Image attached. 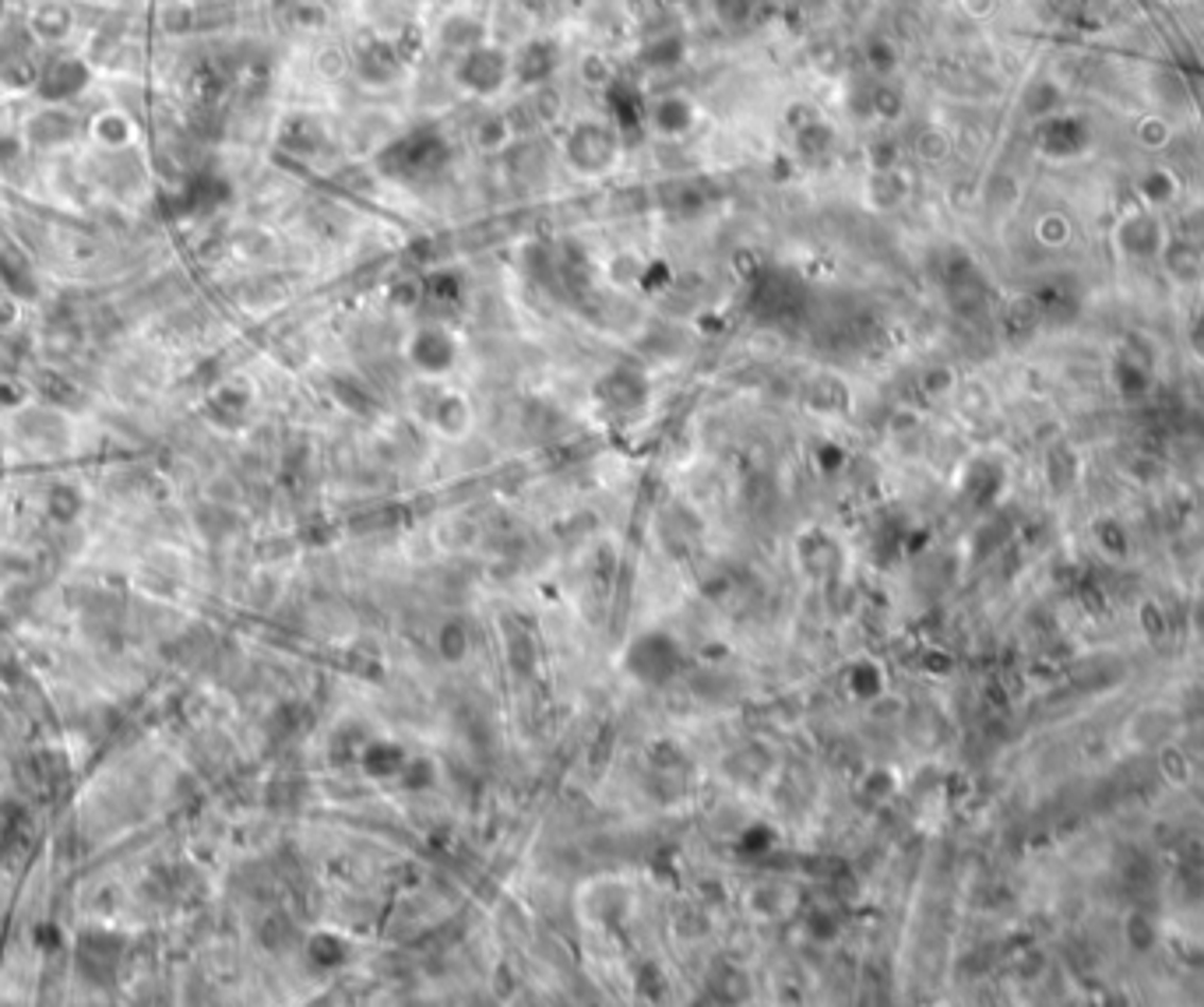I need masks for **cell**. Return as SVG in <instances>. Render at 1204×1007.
<instances>
[{"mask_svg":"<svg viewBox=\"0 0 1204 1007\" xmlns=\"http://www.w3.org/2000/svg\"><path fill=\"white\" fill-rule=\"evenodd\" d=\"M451 162V141L437 124H419L388 141L378 152V173L395 183H419L444 173Z\"/></svg>","mask_w":1204,"mask_h":1007,"instance_id":"obj_1","label":"cell"},{"mask_svg":"<svg viewBox=\"0 0 1204 1007\" xmlns=\"http://www.w3.org/2000/svg\"><path fill=\"white\" fill-rule=\"evenodd\" d=\"M624 141L616 135L613 124H603V120H581V124L571 127L568 141H563V159L574 173L581 177H599L616 162L621 156Z\"/></svg>","mask_w":1204,"mask_h":1007,"instance_id":"obj_2","label":"cell"},{"mask_svg":"<svg viewBox=\"0 0 1204 1007\" xmlns=\"http://www.w3.org/2000/svg\"><path fill=\"white\" fill-rule=\"evenodd\" d=\"M455 78L466 92L479 95V100H490V95L501 92L507 78H511V53L504 47H493V42H479V47L458 53Z\"/></svg>","mask_w":1204,"mask_h":1007,"instance_id":"obj_3","label":"cell"},{"mask_svg":"<svg viewBox=\"0 0 1204 1007\" xmlns=\"http://www.w3.org/2000/svg\"><path fill=\"white\" fill-rule=\"evenodd\" d=\"M603 100L610 106L613 127L624 145H642L648 130V100L642 85L634 78H624V74H613V78L603 85Z\"/></svg>","mask_w":1204,"mask_h":1007,"instance_id":"obj_4","label":"cell"},{"mask_svg":"<svg viewBox=\"0 0 1204 1007\" xmlns=\"http://www.w3.org/2000/svg\"><path fill=\"white\" fill-rule=\"evenodd\" d=\"M680 666H683V655L669 634H642V638L627 649V673L651 687L677 676Z\"/></svg>","mask_w":1204,"mask_h":1007,"instance_id":"obj_5","label":"cell"},{"mask_svg":"<svg viewBox=\"0 0 1204 1007\" xmlns=\"http://www.w3.org/2000/svg\"><path fill=\"white\" fill-rule=\"evenodd\" d=\"M88 78H92V71H88V64L82 57L57 53V57L47 64V71L36 78V95L39 103L47 106H71L88 89Z\"/></svg>","mask_w":1204,"mask_h":1007,"instance_id":"obj_6","label":"cell"},{"mask_svg":"<svg viewBox=\"0 0 1204 1007\" xmlns=\"http://www.w3.org/2000/svg\"><path fill=\"white\" fill-rule=\"evenodd\" d=\"M408 359H413L416 370H423V374H444V370L455 367L458 359V342L451 338L444 328H419L413 335V342H408Z\"/></svg>","mask_w":1204,"mask_h":1007,"instance_id":"obj_7","label":"cell"},{"mask_svg":"<svg viewBox=\"0 0 1204 1007\" xmlns=\"http://www.w3.org/2000/svg\"><path fill=\"white\" fill-rule=\"evenodd\" d=\"M560 68V47L554 39H525L511 53V74L522 85H546Z\"/></svg>","mask_w":1204,"mask_h":1007,"instance_id":"obj_8","label":"cell"},{"mask_svg":"<svg viewBox=\"0 0 1204 1007\" xmlns=\"http://www.w3.org/2000/svg\"><path fill=\"white\" fill-rule=\"evenodd\" d=\"M402 68H405V57L399 53V47H395V42H388V39L363 42L360 53H356V74L367 85H378V89L399 82Z\"/></svg>","mask_w":1204,"mask_h":1007,"instance_id":"obj_9","label":"cell"},{"mask_svg":"<svg viewBox=\"0 0 1204 1007\" xmlns=\"http://www.w3.org/2000/svg\"><path fill=\"white\" fill-rule=\"evenodd\" d=\"M82 130H85V124L71 113L68 106H47V103H42L39 113L29 120L25 135H29V141H36V145H64V141L78 138Z\"/></svg>","mask_w":1204,"mask_h":1007,"instance_id":"obj_10","label":"cell"},{"mask_svg":"<svg viewBox=\"0 0 1204 1007\" xmlns=\"http://www.w3.org/2000/svg\"><path fill=\"white\" fill-rule=\"evenodd\" d=\"M595 395L616 412H634L642 409L648 399V381L642 374H634V370H610V374L599 381Z\"/></svg>","mask_w":1204,"mask_h":1007,"instance_id":"obj_11","label":"cell"},{"mask_svg":"<svg viewBox=\"0 0 1204 1007\" xmlns=\"http://www.w3.org/2000/svg\"><path fill=\"white\" fill-rule=\"evenodd\" d=\"M85 130H88V138L103 148H127V145H135V138H138L135 120H130V113H124V109H99V113L85 124Z\"/></svg>","mask_w":1204,"mask_h":1007,"instance_id":"obj_12","label":"cell"},{"mask_svg":"<svg viewBox=\"0 0 1204 1007\" xmlns=\"http://www.w3.org/2000/svg\"><path fill=\"white\" fill-rule=\"evenodd\" d=\"M648 124L662 138H683L694 127V103L687 95H662L648 106Z\"/></svg>","mask_w":1204,"mask_h":1007,"instance_id":"obj_13","label":"cell"},{"mask_svg":"<svg viewBox=\"0 0 1204 1007\" xmlns=\"http://www.w3.org/2000/svg\"><path fill=\"white\" fill-rule=\"evenodd\" d=\"M683 57H687V39H683L680 32H662V36L648 39L642 53H638L642 68L648 71H673L680 68Z\"/></svg>","mask_w":1204,"mask_h":1007,"instance_id":"obj_14","label":"cell"},{"mask_svg":"<svg viewBox=\"0 0 1204 1007\" xmlns=\"http://www.w3.org/2000/svg\"><path fill=\"white\" fill-rule=\"evenodd\" d=\"M29 29L36 32V39L50 42V47H60L64 39L74 32V15L68 4H39L32 11Z\"/></svg>","mask_w":1204,"mask_h":1007,"instance_id":"obj_15","label":"cell"},{"mask_svg":"<svg viewBox=\"0 0 1204 1007\" xmlns=\"http://www.w3.org/2000/svg\"><path fill=\"white\" fill-rule=\"evenodd\" d=\"M440 42L455 53H466L472 47H479V42H486V25L472 15H451L444 25H440Z\"/></svg>","mask_w":1204,"mask_h":1007,"instance_id":"obj_16","label":"cell"},{"mask_svg":"<svg viewBox=\"0 0 1204 1007\" xmlns=\"http://www.w3.org/2000/svg\"><path fill=\"white\" fill-rule=\"evenodd\" d=\"M430 420H434V426H437L440 434L461 437V434L469 430V420H472L469 402L461 399V395H444V399H437L434 412H430Z\"/></svg>","mask_w":1204,"mask_h":1007,"instance_id":"obj_17","label":"cell"},{"mask_svg":"<svg viewBox=\"0 0 1204 1007\" xmlns=\"http://www.w3.org/2000/svg\"><path fill=\"white\" fill-rule=\"evenodd\" d=\"M792 135H797L800 159H824L827 152H832V145H835V127L824 124V120H817V117L810 120V124L797 127Z\"/></svg>","mask_w":1204,"mask_h":1007,"instance_id":"obj_18","label":"cell"},{"mask_svg":"<svg viewBox=\"0 0 1204 1007\" xmlns=\"http://www.w3.org/2000/svg\"><path fill=\"white\" fill-rule=\"evenodd\" d=\"M511 135H514V127H511V120H507L504 113H486L479 124L472 127V141H476L479 152L504 148L507 141H511Z\"/></svg>","mask_w":1204,"mask_h":1007,"instance_id":"obj_19","label":"cell"},{"mask_svg":"<svg viewBox=\"0 0 1204 1007\" xmlns=\"http://www.w3.org/2000/svg\"><path fill=\"white\" fill-rule=\"evenodd\" d=\"M905 198V180L898 170H874V177H870V201L877 208H891Z\"/></svg>","mask_w":1204,"mask_h":1007,"instance_id":"obj_20","label":"cell"},{"mask_svg":"<svg viewBox=\"0 0 1204 1007\" xmlns=\"http://www.w3.org/2000/svg\"><path fill=\"white\" fill-rule=\"evenodd\" d=\"M1134 141L1141 148H1152V152L1166 148L1169 141H1173V124H1169L1163 113H1145L1134 127Z\"/></svg>","mask_w":1204,"mask_h":1007,"instance_id":"obj_21","label":"cell"},{"mask_svg":"<svg viewBox=\"0 0 1204 1007\" xmlns=\"http://www.w3.org/2000/svg\"><path fill=\"white\" fill-rule=\"evenodd\" d=\"M370 775H378V779H388V775H399L405 768V750L395 747V743H373L367 750V758H363Z\"/></svg>","mask_w":1204,"mask_h":1007,"instance_id":"obj_22","label":"cell"},{"mask_svg":"<svg viewBox=\"0 0 1204 1007\" xmlns=\"http://www.w3.org/2000/svg\"><path fill=\"white\" fill-rule=\"evenodd\" d=\"M282 141L293 152H317V148L325 145V127L317 124V120L300 117V120H293V124H290V130H285Z\"/></svg>","mask_w":1204,"mask_h":1007,"instance_id":"obj_23","label":"cell"},{"mask_svg":"<svg viewBox=\"0 0 1204 1007\" xmlns=\"http://www.w3.org/2000/svg\"><path fill=\"white\" fill-rule=\"evenodd\" d=\"M423 293L437 303H455V300H461V279L455 276V271H437V276L426 279Z\"/></svg>","mask_w":1204,"mask_h":1007,"instance_id":"obj_24","label":"cell"},{"mask_svg":"<svg viewBox=\"0 0 1204 1007\" xmlns=\"http://www.w3.org/2000/svg\"><path fill=\"white\" fill-rule=\"evenodd\" d=\"M867 64H870V71L877 74V78H888V74L894 71V64H898V53H894V47L888 39H874L867 47Z\"/></svg>","mask_w":1204,"mask_h":1007,"instance_id":"obj_25","label":"cell"},{"mask_svg":"<svg viewBox=\"0 0 1204 1007\" xmlns=\"http://www.w3.org/2000/svg\"><path fill=\"white\" fill-rule=\"evenodd\" d=\"M712 7L726 25H744V21L750 18V11H754V0H712Z\"/></svg>","mask_w":1204,"mask_h":1007,"instance_id":"obj_26","label":"cell"},{"mask_svg":"<svg viewBox=\"0 0 1204 1007\" xmlns=\"http://www.w3.org/2000/svg\"><path fill=\"white\" fill-rule=\"evenodd\" d=\"M870 109H874L877 117L894 120V117L902 113V95L894 92L888 82H884V85H877V89H874V100H870Z\"/></svg>","mask_w":1204,"mask_h":1007,"instance_id":"obj_27","label":"cell"},{"mask_svg":"<svg viewBox=\"0 0 1204 1007\" xmlns=\"http://www.w3.org/2000/svg\"><path fill=\"white\" fill-rule=\"evenodd\" d=\"M915 148H920V156H923L926 162H941L952 145H947V138L941 135V130H923L920 141H915Z\"/></svg>","mask_w":1204,"mask_h":1007,"instance_id":"obj_28","label":"cell"},{"mask_svg":"<svg viewBox=\"0 0 1204 1007\" xmlns=\"http://www.w3.org/2000/svg\"><path fill=\"white\" fill-rule=\"evenodd\" d=\"M581 74H584V82H589V85H599V89H603V85H606V82H610V78H613V71H610V64H606L603 57H589V60H584V68H581Z\"/></svg>","mask_w":1204,"mask_h":1007,"instance_id":"obj_29","label":"cell"},{"mask_svg":"<svg viewBox=\"0 0 1204 1007\" xmlns=\"http://www.w3.org/2000/svg\"><path fill=\"white\" fill-rule=\"evenodd\" d=\"M296 21H300L303 29H321L328 21V11L321 4H300L296 7Z\"/></svg>","mask_w":1204,"mask_h":1007,"instance_id":"obj_30","label":"cell"},{"mask_svg":"<svg viewBox=\"0 0 1204 1007\" xmlns=\"http://www.w3.org/2000/svg\"><path fill=\"white\" fill-rule=\"evenodd\" d=\"M642 286L645 289H662V286H669V265H662V261H656V265H645V271H642Z\"/></svg>","mask_w":1204,"mask_h":1007,"instance_id":"obj_31","label":"cell"},{"mask_svg":"<svg viewBox=\"0 0 1204 1007\" xmlns=\"http://www.w3.org/2000/svg\"><path fill=\"white\" fill-rule=\"evenodd\" d=\"M870 162H874V170H891L894 166V141H877V145L870 148Z\"/></svg>","mask_w":1204,"mask_h":1007,"instance_id":"obj_32","label":"cell"},{"mask_svg":"<svg viewBox=\"0 0 1204 1007\" xmlns=\"http://www.w3.org/2000/svg\"><path fill=\"white\" fill-rule=\"evenodd\" d=\"M993 4H997V0H962V7L969 11L972 18H982V15H990V11H993Z\"/></svg>","mask_w":1204,"mask_h":1007,"instance_id":"obj_33","label":"cell"},{"mask_svg":"<svg viewBox=\"0 0 1204 1007\" xmlns=\"http://www.w3.org/2000/svg\"><path fill=\"white\" fill-rule=\"evenodd\" d=\"M842 462V452L838 447H821V465H838Z\"/></svg>","mask_w":1204,"mask_h":1007,"instance_id":"obj_34","label":"cell"}]
</instances>
